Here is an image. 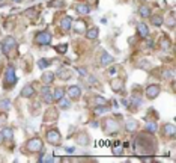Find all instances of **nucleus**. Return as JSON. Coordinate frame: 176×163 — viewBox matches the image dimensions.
<instances>
[{
    "label": "nucleus",
    "mask_w": 176,
    "mask_h": 163,
    "mask_svg": "<svg viewBox=\"0 0 176 163\" xmlns=\"http://www.w3.org/2000/svg\"><path fill=\"white\" fill-rule=\"evenodd\" d=\"M45 139L47 142H50L51 145H59L60 144V133H59L57 130H50V131H47V134H45Z\"/></svg>",
    "instance_id": "obj_1"
},
{
    "label": "nucleus",
    "mask_w": 176,
    "mask_h": 163,
    "mask_svg": "<svg viewBox=\"0 0 176 163\" xmlns=\"http://www.w3.org/2000/svg\"><path fill=\"white\" fill-rule=\"evenodd\" d=\"M35 43L39 45H48L51 43V35L48 32H41L35 36Z\"/></svg>",
    "instance_id": "obj_2"
},
{
    "label": "nucleus",
    "mask_w": 176,
    "mask_h": 163,
    "mask_svg": "<svg viewBox=\"0 0 176 163\" xmlns=\"http://www.w3.org/2000/svg\"><path fill=\"white\" fill-rule=\"evenodd\" d=\"M17 49V43H15V39L14 38H6L3 41V44H2V50L5 51V55H8L9 51H12Z\"/></svg>",
    "instance_id": "obj_3"
},
{
    "label": "nucleus",
    "mask_w": 176,
    "mask_h": 163,
    "mask_svg": "<svg viewBox=\"0 0 176 163\" xmlns=\"http://www.w3.org/2000/svg\"><path fill=\"white\" fill-rule=\"evenodd\" d=\"M27 148L29 151H33V152H39L42 150V140L38 139V138H35V139H30L27 142Z\"/></svg>",
    "instance_id": "obj_4"
},
{
    "label": "nucleus",
    "mask_w": 176,
    "mask_h": 163,
    "mask_svg": "<svg viewBox=\"0 0 176 163\" xmlns=\"http://www.w3.org/2000/svg\"><path fill=\"white\" fill-rule=\"evenodd\" d=\"M159 92H161V88H159V85H151L148 89H146V97L149 100H154L157 98L159 95Z\"/></svg>",
    "instance_id": "obj_5"
},
{
    "label": "nucleus",
    "mask_w": 176,
    "mask_h": 163,
    "mask_svg": "<svg viewBox=\"0 0 176 163\" xmlns=\"http://www.w3.org/2000/svg\"><path fill=\"white\" fill-rule=\"evenodd\" d=\"M66 92H68L69 98H72V100H78L80 95H81V88H78V86H71Z\"/></svg>",
    "instance_id": "obj_6"
},
{
    "label": "nucleus",
    "mask_w": 176,
    "mask_h": 163,
    "mask_svg": "<svg viewBox=\"0 0 176 163\" xmlns=\"http://www.w3.org/2000/svg\"><path fill=\"white\" fill-rule=\"evenodd\" d=\"M56 74H57L59 79H62V80H68V79L72 77V73L69 71V70H66V68H60V70H59Z\"/></svg>",
    "instance_id": "obj_7"
},
{
    "label": "nucleus",
    "mask_w": 176,
    "mask_h": 163,
    "mask_svg": "<svg viewBox=\"0 0 176 163\" xmlns=\"http://www.w3.org/2000/svg\"><path fill=\"white\" fill-rule=\"evenodd\" d=\"M42 100H44L45 103H53V100H54V97H53V94L50 92V89L44 86V89H42Z\"/></svg>",
    "instance_id": "obj_8"
},
{
    "label": "nucleus",
    "mask_w": 176,
    "mask_h": 163,
    "mask_svg": "<svg viewBox=\"0 0 176 163\" xmlns=\"http://www.w3.org/2000/svg\"><path fill=\"white\" fill-rule=\"evenodd\" d=\"M15 82H17V79H15V74H14V68H9V71H8V74H6V86H14L15 85Z\"/></svg>",
    "instance_id": "obj_9"
},
{
    "label": "nucleus",
    "mask_w": 176,
    "mask_h": 163,
    "mask_svg": "<svg viewBox=\"0 0 176 163\" xmlns=\"http://www.w3.org/2000/svg\"><path fill=\"white\" fill-rule=\"evenodd\" d=\"M33 94H35V89L32 85H26L24 89L21 91V97H24V98H30V97H33Z\"/></svg>",
    "instance_id": "obj_10"
},
{
    "label": "nucleus",
    "mask_w": 176,
    "mask_h": 163,
    "mask_svg": "<svg viewBox=\"0 0 176 163\" xmlns=\"http://www.w3.org/2000/svg\"><path fill=\"white\" fill-rule=\"evenodd\" d=\"M74 30H75L77 33H86V23L81 21V20L75 21V24H74Z\"/></svg>",
    "instance_id": "obj_11"
},
{
    "label": "nucleus",
    "mask_w": 176,
    "mask_h": 163,
    "mask_svg": "<svg viewBox=\"0 0 176 163\" xmlns=\"http://www.w3.org/2000/svg\"><path fill=\"white\" fill-rule=\"evenodd\" d=\"M163 133H164V136H167V138H173L175 136V125L173 124H166V127L163 128Z\"/></svg>",
    "instance_id": "obj_12"
},
{
    "label": "nucleus",
    "mask_w": 176,
    "mask_h": 163,
    "mask_svg": "<svg viewBox=\"0 0 176 163\" xmlns=\"http://www.w3.org/2000/svg\"><path fill=\"white\" fill-rule=\"evenodd\" d=\"M65 94H66V89L65 88H56V91H54V94H53V97H54V100H60V98H63L65 97Z\"/></svg>",
    "instance_id": "obj_13"
},
{
    "label": "nucleus",
    "mask_w": 176,
    "mask_h": 163,
    "mask_svg": "<svg viewBox=\"0 0 176 163\" xmlns=\"http://www.w3.org/2000/svg\"><path fill=\"white\" fill-rule=\"evenodd\" d=\"M137 30H138V35L143 36V38H146V36L149 35V29L146 27V24H137Z\"/></svg>",
    "instance_id": "obj_14"
},
{
    "label": "nucleus",
    "mask_w": 176,
    "mask_h": 163,
    "mask_svg": "<svg viewBox=\"0 0 176 163\" xmlns=\"http://www.w3.org/2000/svg\"><path fill=\"white\" fill-rule=\"evenodd\" d=\"M111 88L114 89V91H120L122 89V86H124V82L120 80V79H114V80H111Z\"/></svg>",
    "instance_id": "obj_15"
},
{
    "label": "nucleus",
    "mask_w": 176,
    "mask_h": 163,
    "mask_svg": "<svg viewBox=\"0 0 176 163\" xmlns=\"http://www.w3.org/2000/svg\"><path fill=\"white\" fill-rule=\"evenodd\" d=\"M71 24H72V20H71V17H68V15H66V17H63L62 21H60V26L63 29H69V27H71Z\"/></svg>",
    "instance_id": "obj_16"
},
{
    "label": "nucleus",
    "mask_w": 176,
    "mask_h": 163,
    "mask_svg": "<svg viewBox=\"0 0 176 163\" xmlns=\"http://www.w3.org/2000/svg\"><path fill=\"white\" fill-rule=\"evenodd\" d=\"M113 62V57H111L109 53H104L103 56H101V65H109Z\"/></svg>",
    "instance_id": "obj_17"
},
{
    "label": "nucleus",
    "mask_w": 176,
    "mask_h": 163,
    "mask_svg": "<svg viewBox=\"0 0 176 163\" xmlns=\"http://www.w3.org/2000/svg\"><path fill=\"white\" fill-rule=\"evenodd\" d=\"M86 36H87L89 39H97L98 38V29L97 27H92L90 30H87V32H86Z\"/></svg>",
    "instance_id": "obj_18"
},
{
    "label": "nucleus",
    "mask_w": 176,
    "mask_h": 163,
    "mask_svg": "<svg viewBox=\"0 0 176 163\" xmlns=\"http://www.w3.org/2000/svg\"><path fill=\"white\" fill-rule=\"evenodd\" d=\"M54 74H53V73H45L44 76H42V82L44 83H51L53 80H54Z\"/></svg>",
    "instance_id": "obj_19"
},
{
    "label": "nucleus",
    "mask_w": 176,
    "mask_h": 163,
    "mask_svg": "<svg viewBox=\"0 0 176 163\" xmlns=\"http://www.w3.org/2000/svg\"><path fill=\"white\" fill-rule=\"evenodd\" d=\"M151 21H152L154 26H161L164 20H163V17H159V15H154V17L151 18Z\"/></svg>",
    "instance_id": "obj_20"
},
{
    "label": "nucleus",
    "mask_w": 176,
    "mask_h": 163,
    "mask_svg": "<svg viewBox=\"0 0 176 163\" xmlns=\"http://www.w3.org/2000/svg\"><path fill=\"white\" fill-rule=\"evenodd\" d=\"M69 106H71V103H69V100H65V97L59 100V107H62V109H68Z\"/></svg>",
    "instance_id": "obj_21"
},
{
    "label": "nucleus",
    "mask_w": 176,
    "mask_h": 163,
    "mask_svg": "<svg viewBox=\"0 0 176 163\" xmlns=\"http://www.w3.org/2000/svg\"><path fill=\"white\" fill-rule=\"evenodd\" d=\"M2 134H3L5 139H12V138H14V131L11 130V128H5V130L2 131Z\"/></svg>",
    "instance_id": "obj_22"
},
{
    "label": "nucleus",
    "mask_w": 176,
    "mask_h": 163,
    "mask_svg": "<svg viewBox=\"0 0 176 163\" xmlns=\"http://www.w3.org/2000/svg\"><path fill=\"white\" fill-rule=\"evenodd\" d=\"M138 12H140L142 17H151V9H149L148 6H142Z\"/></svg>",
    "instance_id": "obj_23"
},
{
    "label": "nucleus",
    "mask_w": 176,
    "mask_h": 163,
    "mask_svg": "<svg viewBox=\"0 0 176 163\" xmlns=\"http://www.w3.org/2000/svg\"><path fill=\"white\" fill-rule=\"evenodd\" d=\"M77 12L81 14V15L87 14L89 12V6H86V5H78V6H77Z\"/></svg>",
    "instance_id": "obj_24"
},
{
    "label": "nucleus",
    "mask_w": 176,
    "mask_h": 163,
    "mask_svg": "<svg viewBox=\"0 0 176 163\" xmlns=\"http://www.w3.org/2000/svg\"><path fill=\"white\" fill-rule=\"evenodd\" d=\"M95 110V113H97V115H101V113H104V112H107V107H105V104H99V106H97V107H95L93 109Z\"/></svg>",
    "instance_id": "obj_25"
},
{
    "label": "nucleus",
    "mask_w": 176,
    "mask_h": 163,
    "mask_svg": "<svg viewBox=\"0 0 176 163\" xmlns=\"http://www.w3.org/2000/svg\"><path fill=\"white\" fill-rule=\"evenodd\" d=\"M137 127H138V124L136 122V121H128L126 122V130L134 131V130H137Z\"/></svg>",
    "instance_id": "obj_26"
},
{
    "label": "nucleus",
    "mask_w": 176,
    "mask_h": 163,
    "mask_svg": "<svg viewBox=\"0 0 176 163\" xmlns=\"http://www.w3.org/2000/svg\"><path fill=\"white\" fill-rule=\"evenodd\" d=\"M157 128H158V125H157L155 122H148V124H146V130L149 131V133H154V131H157Z\"/></svg>",
    "instance_id": "obj_27"
},
{
    "label": "nucleus",
    "mask_w": 176,
    "mask_h": 163,
    "mask_svg": "<svg viewBox=\"0 0 176 163\" xmlns=\"http://www.w3.org/2000/svg\"><path fill=\"white\" fill-rule=\"evenodd\" d=\"M107 122L110 124V125H107V127H105V130H107V131H113V130H117V124H114L113 122V121H107Z\"/></svg>",
    "instance_id": "obj_28"
},
{
    "label": "nucleus",
    "mask_w": 176,
    "mask_h": 163,
    "mask_svg": "<svg viewBox=\"0 0 176 163\" xmlns=\"http://www.w3.org/2000/svg\"><path fill=\"white\" fill-rule=\"evenodd\" d=\"M50 64H51L50 59H41L39 61V68H45V67H48Z\"/></svg>",
    "instance_id": "obj_29"
},
{
    "label": "nucleus",
    "mask_w": 176,
    "mask_h": 163,
    "mask_svg": "<svg viewBox=\"0 0 176 163\" xmlns=\"http://www.w3.org/2000/svg\"><path fill=\"white\" fill-rule=\"evenodd\" d=\"M169 47H170V41H169L167 38L163 39V41H161V49H163V50H167Z\"/></svg>",
    "instance_id": "obj_30"
},
{
    "label": "nucleus",
    "mask_w": 176,
    "mask_h": 163,
    "mask_svg": "<svg viewBox=\"0 0 176 163\" xmlns=\"http://www.w3.org/2000/svg\"><path fill=\"white\" fill-rule=\"evenodd\" d=\"M57 50H59V53H65L66 45H59V47H57Z\"/></svg>",
    "instance_id": "obj_31"
},
{
    "label": "nucleus",
    "mask_w": 176,
    "mask_h": 163,
    "mask_svg": "<svg viewBox=\"0 0 176 163\" xmlns=\"http://www.w3.org/2000/svg\"><path fill=\"white\" fill-rule=\"evenodd\" d=\"M41 162H53V160H51V156H44V157L41 159Z\"/></svg>",
    "instance_id": "obj_32"
},
{
    "label": "nucleus",
    "mask_w": 176,
    "mask_h": 163,
    "mask_svg": "<svg viewBox=\"0 0 176 163\" xmlns=\"http://www.w3.org/2000/svg\"><path fill=\"white\" fill-rule=\"evenodd\" d=\"M78 73L83 74V76H86V70H84V68H78Z\"/></svg>",
    "instance_id": "obj_33"
},
{
    "label": "nucleus",
    "mask_w": 176,
    "mask_h": 163,
    "mask_svg": "<svg viewBox=\"0 0 176 163\" xmlns=\"http://www.w3.org/2000/svg\"><path fill=\"white\" fill-rule=\"evenodd\" d=\"M3 139H5V138H3V134L0 133V144H3Z\"/></svg>",
    "instance_id": "obj_34"
},
{
    "label": "nucleus",
    "mask_w": 176,
    "mask_h": 163,
    "mask_svg": "<svg viewBox=\"0 0 176 163\" xmlns=\"http://www.w3.org/2000/svg\"><path fill=\"white\" fill-rule=\"evenodd\" d=\"M14 2H21V0H14Z\"/></svg>",
    "instance_id": "obj_35"
}]
</instances>
